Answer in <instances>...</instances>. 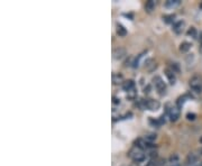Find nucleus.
<instances>
[{
	"label": "nucleus",
	"mask_w": 202,
	"mask_h": 166,
	"mask_svg": "<svg viewBox=\"0 0 202 166\" xmlns=\"http://www.w3.org/2000/svg\"><path fill=\"white\" fill-rule=\"evenodd\" d=\"M189 83H190V88L193 91H195L198 93L202 92V79L200 76L195 75L193 78H191Z\"/></svg>",
	"instance_id": "1"
},
{
	"label": "nucleus",
	"mask_w": 202,
	"mask_h": 166,
	"mask_svg": "<svg viewBox=\"0 0 202 166\" xmlns=\"http://www.w3.org/2000/svg\"><path fill=\"white\" fill-rule=\"evenodd\" d=\"M139 107H143V108H147L148 110H157L160 108V102L157 100H153V99H148V100H143V101L139 103Z\"/></svg>",
	"instance_id": "2"
},
{
	"label": "nucleus",
	"mask_w": 202,
	"mask_h": 166,
	"mask_svg": "<svg viewBox=\"0 0 202 166\" xmlns=\"http://www.w3.org/2000/svg\"><path fill=\"white\" fill-rule=\"evenodd\" d=\"M129 157H132L135 162L140 163V162H144L145 160V154L142 152V149L137 148V149H132L128 154Z\"/></svg>",
	"instance_id": "3"
},
{
	"label": "nucleus",
	"mask_w": 202,
	"mask_h": 166,
	"mask_svg": "<svg viewBox=\"0 0 202 166\" xmlns=\"http://www.w3.org/2000/svg\"><path fill=\"white\" fill-rule=\"evenodd\" d=\"M153 82H154L155 88H156L157 91L160 92V94H165L166 85H165V83L163 82V80L161 79L160 76H155L154 79H153Z\"/></svg>",
	"instance_id": "4"
},
{
	"label": "nucleus",
	"mask_w": 202,
	"mask_h": 166,
	"mask_svg": "<svg viewBox=\"0 0 202 166\" xmlns=\"http://www.w3.org/2000/svg\"><path fill=\"white\" fill-rule=\"evenodd\" d=\"M170 104H167L166 107H167V113H168V117H170V119H171V121H176L177 118L180 117V109L179 107H168Z\"/></svg>",
	"instance_id": "5"
},
{
	"label": "nucleus",
	"mask_w": 202,
	"mask_h": 166,
	"mask_svg": "<svg viewBox=\"0 0 202 166\" xmlns=\"http://www.w3.org/2000/svg\"><path fill=\"white\" fill-rule=\"evenodd\" d=\"M112 55H113V59H123L125 55H126V50L123 47H117L113 50L112 52Z\"/></svg>",
	"instance_id": "6"
},
{
	"label": "nucleus",
	"mask_w": 202,
	"mask_h": 166,
	"mask_svg": "<svg viewBox=\"0 0 202 166\" xmlns=\"http://www.w3.org/2000/svg\"><path fill=\"white\" fill-rule=\"evenodd\" d=\"M196 163H198V155L194 154V153H190L186 156V164L188 165H196Z\"/></svg>",
	"instance_id": "7"
},
{
	"label": "nucleus",
	"mask_w": 202,
	"mask_h": 166,
	"mask_svg": "<svg viewBox=\"0 0 202 166\" xmlns=\"http://www.w3.org/2000/svg\"><path fill=\"white\" fill-rule=\"evenodd\" d=\"M184 25H185V23L183 21V20H179V21H176V23L173 24V31H175L176 34H180V33H182Z\"/></svg>",
	"instance_id": "8"
},
{
	"label": "nucleus",
	"mask_w": 202,
	"mask_h": 166,
	"mask_svg": "<svg viewBox=\"0 0 202 166\" xmlns=\"http://www.w3.org/2000/svg\"><path fill=\"white\" fill-rule=\"evenodd\" d=\"M134 88H135V82L132 80H128V81H125L123 83V89L125 91H127V92L134 90Z\"/></svg>",
	"instance_id": "9"
},
{
	"label": "nucleus",
	"mask_w": 202,
	"mask_h": 166,
	"mask_svg": "<svg viewBox=\"0 0 202 166\" xmlns=\"http://www.w3.org/2000/svg\"><path fill=\"white\" fill-rule=\"evenodd\" d=\"M165 74H166V76H167V79H168V81H170V83L171 84H174L175 83V75H174V72L172 70H166L165 71Z\"/></svg>",
	"instance_id": "10"
},
{
	"label": "nucleus",
	"mask_w": 202,
	"mask_h": 166,
	"mask_svg": "<svg viewBox=\"0 0 202 166\" xmlns=\"http://www.w3.org/2000/svg\"><path fill=\"white\" fill-rule=\"evenodd\" d=\"M191 43H189V42H183L181 45H180V51L182 52V53H186V52H189L190 51V48H191Z\"/></svg>",
	"instance_id": "11"
},
{
	"label": "nucleus",
	"mask_w": 202,
	"mask_h": 166,
	"mask_svg": "<svg viewBox=\"0 0 202 166\" xmlns=\"http://www.w3.org/2000/svg\"><path fill=\"white\" fill-rule=\"evenodd\" d=\"M117 35H118V36H120V37H123V36H126V35H127L126 28H125L123 25H119V24L117 25Z\"/></svg>",
	"instance_id": "12"
},
{
	"label": "nucleus",
	"mask_w": 202,
	"mask_h": 166,
	"mask_svg": "<svg viewBox=\"0 0 202 166\" xmlns=\"http://www.w3.org/2000/svg\"><path fill=\"white\" fill-rule=\"evenodd\" d=\"M154 8H155V1H153V0H149V1H147V2H146V5H145V10H146V12H153V10H154Z\"/></svg>",
	"instance_id": "13"
},
{
	"label": "nucleus",
	"mask_w": 202,
	"mask_h": 166,
	"mask_svg": "<svg viewBox=\"0 0 202 166\" xmlns=\"http://www.w3.org/2000/svg\"><path fill=\"white\" fill-rule=\"evenodd\" d=\"M177 5H180V0H167L165 2V7L167 8H173Z\"/></svg>",
	"instance_id": "14"
},
{
	"label": "nucleus",
	"mask_w": 202,
	"mask_h": 166,
	"mask_svg": "<svg viewBox=\"0 0 202 166\" xmlns=\"http://www.w3.org/2000/svg\"><path fill=\"white\" fill-rule=\"evenodd\" d=\"M174 18H175V15H168V16H164V17H163V19H164V21H165V23L170 24V23H173Z\"/></svg>",
	"instance_id": "15"
},
{
	"label": "nucleus",
	"mask_w": 202,
	"mask_h": 166,
	"mask_svg": "<svg viewBox=\"0 0 202 166\" xmlns=\"http://www.w3.org/2000/svg\"><path fill=\"white\" fill-rule=\"evenodd\" d=\"M186 98L188 97L186 96H183V97H180L179 99H177V102H176V104H177V107H182L183 104H184V102H185V100H186Z\"/></svg>",
	"instance_id": "16"
},
{
	"label": "nucleus",
	"mask_w": 202,
	"mask_h": 166,
	"mask_svg": "<svg viewBox=\"0 0 202 166\" xmlns=\"http://www.w3.org/2000/svg\"><path fill=\"white\" fill-rule=\"evenodd\" d=\"M123 80V75L121 74H113L112 75V81H113V83H118L119 81H121Z\"/></svg>",
	"instance_id": "17"
},
{
	"label": "nucleus",
	"mask_w": 202,
	"mask_h": 166,
	"mask_svg": "<svg viewBox=\"0 0 202 166\" xmlns=\"http://www.w3.org/2000/svg\"><path fill=\"white\" fill-rule=\"evenodd\" d=\"M188 36H191V37H196V29L194 27H191L190 29L188 31Z\"/></svg>",
	"instance_id": "18"
},
{
	"label": "nucleus",
	"mask_w": 202,
	"mask_h": 166,
	"mask_svg": "<svg viewBox=\"0 0 202 166\" xmlns=\"http://www.w3.org/2000/svg\"><path fill=\"white\" fill-rule=\"evenodd\" d=\"M171 69L173 72H180V66L177 63H172L171 64Z\"/></svg>",
	"instance_id": "19"
},
{
	"label": "nucleus",
	"mask_w": 202,
	"mask_h": 166,
	"mask_svg": "<svg viewBox=\"0 0 202 166\" xmlns=\"http://www.w3.org/2000/svg\"><path fill=\"white\" fill-rule=\"evenodd\" d=\"M195 118H196V115H195V113H191V112H189L188 115H186V119H188V120L193 121V120H195Z\"/></svg>",
	"instance_id": "20"
},
{
	"label": "nucleus",
	"mask_w": 202,
	"mask_h": 166,
	"mask_svg": "<svg viewBox=\"0 0 202 166\" xmlns=\"http://www.w3.org/2000/svg\"><path fill=\"white\" fill-rule=\"evenodd\" d=\"M155 139H156V136H155V135H148V136H146V140L149 141V143H152V141L155 140Z\"/></svg>",
	"instance_id": "21"
},
{
	"label": "nucleus",
	"mask_w": 202,
	"mask_h": 166,
	"mask_svg": "<svg viewBox=\"0 0 202 166\" xmlns=\"http://www.w3.org/2000/svg\"><path fill=\"white\" fill-rule=\"evenodd\" d=\"M113 103H116V104H118V103H120V100H119V99H117L116 98V97H113Z\"/></svg>",
	"instance_id": "22"
},
{
	"label": "nucleus",
	"mask_w": 202,
	"mask_h": 166,
	"mask_svg": "<svg viewBox=\"0 0 202 166\" xmlns=\"http://www.w3.org/2000/svg\"><path fill=\"white\" fill-rule=\"evenodd\" d=\"M149 90H151V87H149V85H147V87L145 88V93H148Z\"/></svg>",
	"instance_id": "23"
},
{
	"label": "nucleus",
	"mask_w": 202,
	"mask_h": 166,
	"mask_svg": "<svg viewBox=\"0 0 202 166\" xmlns=\"http://www.w3.org/2000/svg\"><path fill=\"white\" fill-rule=\"evenodd\" d=\"M199 50H200V52L202 53V37H201V43H200V48H199Z\"/></svg>",
	"instance_id": "24"
},
{
	"label": "nucleus",
	"mask_w": 202,
	"mask_h": 166,
	"mask_svg": "<svg viewBox=\"0 0 202 166\" xmlns=\"http://www.w3.org/2000/svg\"><path fill=\"white\" fill-rule=\"evenodd\" d=\"M199 154H200V155H202V148H200V149H199Z\"/></svg>",
	"instance_id": "25"
},
{
	"label": "nucleus",
	"mask_w": 202,
	"mask_h": 166,
	"mask_svg": "<svg viewBox=\"0 0 202 166\" xmlns=\"http://www.w3.org/2000/svg\"><path fill=\"white\" fill-rule=\"evenodd\" d=\"M199 141H200V143H201V144H202V136H201V137H200V139H199Z\"/></svg>",
	"instance_id": "26"
},
{
	"label": "nucleus",
	"mask_w": 202,
	"mask_h": 166,
	"mask_svg": "<svg viewBox=\"0 0 202 166\" xmlns=\"http://www.w3.org/2000/svg\"><path fill=\"white\" fill-rule=\"evenodd\" d=\"M198 166H202V162H200V163L198 164Z\"/></svg>",
	"instance_id": "27"
},
{
	"label": "nucleus",
	"mask_w": 202,
	"mask_h": 166,
	"mask_svg": "<svg viewBox=\"0 0 202 166\" xmlns=\"http://www.w3.org/2000/svg\"><path fill=\"white\" fill-rule=\"evenodd\" d=\"M200 9H201V10H202V2L200 3Z\"/></svg>",
	"instance_id": "28"
}]
</instances>
